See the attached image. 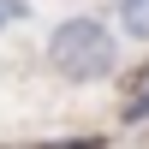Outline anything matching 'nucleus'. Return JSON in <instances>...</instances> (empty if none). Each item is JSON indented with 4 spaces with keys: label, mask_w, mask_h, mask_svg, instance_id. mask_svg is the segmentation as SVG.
I'll list each match as a JSON object with an SVG mask.
<instances>
[{
    "label": "nucleus",
    "mask_w": 149,
    "mask_h": 149,
    "mask_svg": "<svg viewBox=\"0 0 149 149\" xmlns=\"http://www.w3.org/2000/svg\"><path fill=\"white\" fill-rule=\"evenodd\" d=\"M48 60H54L60 78L95 84V78L113 72V36H107V24H95V18H66L54 36H48Z\"/></svg>",
    "instance_id": "1"
},
{
    "label": "nucleus",
    "mask_w": 149,
    "mask_h": 149,
    "mask_svg": "<svg viewBox=\"0 0 149 149\" xmlns=\"http://www.w3.org/2000/svg\"><path fill=\"white\" fill-rule=\"evenodd\" d=\"M119 24H125V36L149 42V0H119Z\"/></svg>",
    "instance_id": "2"
},
{
    "label": "nucleus",
    "mask_w": 149,
    "mask_h": 149,
    "mask_svg": "<svg viewBox=\"0 0 149 149\" xmlns=\"http://www.w3.org/2000/svg\"><path fill=\"white\" fill-rule=\"evenodd\" d=\"M24 12H30V0H0V30H6V24H18Z\"/></svg>",
    "instance_id": "3"
},
{
    "label": "nucleus",
    "mask_w": 149,
    "mask_h": 149,
    "mask_svg": "<svg viewBox=\"0 0 149 149\" xmlns=\"http://www.w3.org/2000/svg\"><path fill=\"white\" fill-rule=\"evenodd\" d=\"M125 119H149V84H143V90H137V102L125 107Z\"/></svg>",
    "instance_id": "4"
}]
</instances>
